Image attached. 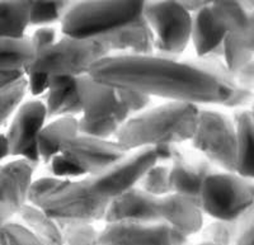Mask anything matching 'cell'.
I'll return each instance as SVG.
<instances>
[{
    "mask_svg": "<svg viewBox=\"0 0 254 245\" xmlns=\"http://www.w3.org/2000/svg\"><path fill=\"white\" fill-rule=\"evenodd\" d=\"M88 75L98 84L190 104L224 103L221 88L212 76L190 60L158 56H108L90 67Z\"/></svg>",
    "mask_w": 254,
    "mask_h": 245,
    "instance_id": "obj_1",
    "label": "cell"
},
{
    "mask_svg": "<svg viewBox=\"0 0 254 245\" xmlns=\"http://www.w3.org/2000/svg\"><path fill=\"white\" fill-rule=\"evenodd\" d=\"M194 104L169 102L128 119L120 128L116 141L126 151L159 145L190 141L198 122Z\"/></svg>",
    "mask_w": 254,
    "mask_h": 245,
    "instance_id": "obj_2",
    "label": "cell"
},
{
    "mask_svg": "<svg viewBox=\"0 0 254 245\" xmlns=\"http://www.w3.org/2000/svg\"><path fill=\"white\" fill-rule=\"evenodd\" d=\"M29 205L59 224H90L103 220L108 202L93 196L88 177L83 181L41 178L32 183Z\"/></svg>",
    "mask_w": 254,
    "mask_h": 245,
    "instance_id": "obj_3",
    "label": "cell"
},
{
    "mask_svg": "<svg viewBox=\"0 0 254 245\" xmlns=\"http://www.w3.org/2000/svg\"><path fill=\"white\" fill-rule=\"evenodd\" d=\"M144 6L145 1H74L61 29L74 40H103L141 19Z\"/></svg>",
    "mask_w": 254,
    "mask_h": 245,
    "instance_id": "obj_4",
    "label": "cell"
},
{
    "mask_svg": "<svg viewBox=\"0 0 254 245\" xmlns=\"http://www.w3.org/2000/svg\"><path fill=\"white\" fill-rule=\"evenodd\" d=\"M110 56L107 47L101 41H83L64 37L36 55L24 74H41L45 76L87 75L90 67Z\"/></svg>",
    "mask_w": 254,
    "mask_h": 245,
    "instance_id": "obj_5",
    "label": "cell"
},
{
    "mask_svg": "<svg viewBox=\"0 0 254 245\" xmlns=\"http://www.w3.org/2000/svg\"><path fill=\"white\" fill-rule=\"evenodd\" d=\"M198 205L203 214L214 220L238 221L253 210V179L226 172L212 173L202 183Z\"/></svg>",
    "mask_w": 254,
    "mask_h": 245,
    "instance_id": "obj_6",
    "label": "cell"
},
{
    "mask_svg": "<svg viewBox=\"0 0 254 245\" xmlns=\"http://www.w3.org/2000/svg\"><path fill=\"white\" fill-rule=\"evenodd\" d=\"M142 17L154 35V56L178 60L190 44L192 14L179 1H145Z\"/></svg>",
    "mask_w": 254,
    "mask_h": 245,
    "instance_id": "obj_7",
    "label": "cell"
},
{
    "mask_svg": "<svg viewBox=\"0 0 254 245\" xmlns=\"http://www.w3.org/2000/svg\"><path fill=\"white\" fill-rule=\"evenodd\" d=\"M190 141L194 150L216 169L235 173V124L228 116L215 111L199 110L196 131Z\"/></svg>",
    "mask_w": 254,
    "mask_h": 245,
    "instance_id": "obj_8",
    "label": "cell"
},
{
    "mask_svg": "<svg viewBox=\"0 0 254 245\" xmlns=\"http://www.w3.org/2000/svg\"><path fill=\"white\" fill-rule=\"evenodd\" d=\"M156 165L153 147H144L128 153L126 158L112 168L95 177H88L89 192L103 201H112L137 187L142 177Z\"/></svg>",
    "mask_w": 254,
    "mask_h": 245,
    "instance_id": "obj_9",
    "label": "cell"
},
{
    "mask_svg": "<svg viewBox=\"0 0 254 245\" xmlns=\"http://www.w3.org/2000/svg\"><path fill=\"white\" fill-rule=\"evenodd\" d=\"M46 120V108L42 102L29 101L20 106L5 135L9 155L19 156L35 165L41 163L37 138Z\"/></svg>",
    "mask_w": 254,
    "mask_h": 245,
    "instance_id": "obj_10",
    "label": "cell"
},
{
    "mask_svg": "<svg viewBox=\"0 0 254 245\" xmlns=\"http://www.w3.org/2000/svg\"><path fill=\"white\" fill-rule=\"evenodd\" d=\"M60 154L75 163L85 176L95 177L121 162L128 155V151L122 149L117 141L78 135L63 142Z\"/></svg>",
    "mask_w": 254,
    "mask_h": 245,
    "instance_id": "obj_11",
    "label": "cell"
},
{
    "mask_svg": "<svg viewBox=\"0 0 254 245\" xmlns=\"http://www.w3.org/2000/svg\"><path fill=\"white\" fill-rule=\"evenodd\" d=\"M76 93L83 113L81 119L89 122L116 121L122 124L130 119L117 89L98 84L88 74L76 78Z\"/></svg>",
    "mask_w": 254,
    "mask_h": 245,
    "instance_id": "obj_12",
    "label": "cell"
},
{
    "mask_svg": "<svg viewBox=\"0 0 254 245\" xmlns=\"http://www.w3.org/2000/svg\"><path fill=\"white\" fill-rule=\"evenodd\" d=\"M187 237L162 222L113 224L99 233V245H187Z\"/></svg>",
    "mask_w": 254,
    "mask_h": 245,
    "instance_id": "obj_13",
    "label": "cell"
},
{
    "mask_svg": "<svg viewBox=\"0 0 254 245\" xmlns=\"http://www.w3.org/2000/svg\"><path fill=\"white\" fill-rule=\"evenodd\" d=\"M216 172V168L202 155L183 150L182 156L169 170L172 193L186 197L198 205L202 183L208 176Z\"/></svg>",
    "mask_w": 254,
    "mask_h": 245,
    "instance_id": "obj_14",
    "label": "cell"
},
{
    "mask_svg": "<svg viewBox=\"0 0 254 245\" xmlns=\"http://www.w3.org/2000/svg\"><path fill=\"white\" fill-rule=\"evenodd\" d=\"M156 197L133 188L108 202L103 220L107 225L113 224H158Z\"/></svg>",
    "mask_w": 254,
    "mask_h": 245,
    "instance_id": "obj_15",
    "label": "cell"
},
{
    "mask_svg": "<svg viewBox=\"0 0 254 245\" xmlns=\"http://www.w3.org/2000/svg\"><path fill=\"white\" fill-rule=\"evenodd\" d=\"M208 8L226 36L254 47L253 1H211Z\"/></svg>",
    "mask_w": 254,
    "mask_h": 245,
    "instance_id": "obj_16",
    "label": "cell"
},
{
    "mask_svg": "<svg viewBox=\"0 0 254 245\" xmlns=\"http://www.w3.org/2000/svg\"><path fill=\"white\" fill-rule=\"evenodd\" d=\"M156 214L162 224L187 238L202 230V210L186 197L174 193L160 197L156 201Z\"/></svg>",
    "mask_w": 254,
    "mask_h": 245,
    "instance_id": "obj_17",
    "label": "cell"
},
{
    "mask_svg": "<svg viewBox=\"0 0 254 245\" xmlns=\"http://www.w3.org/2000/svg\"><path fill=\"white\" fill-rule=\"evenodd\" d=\"M35 164L17 159L0 168V205L8 206L17 215L28 203Z\"/></svg>",
    "mask_w": 254,
    "mask_h": 245,
    "instance_id": "obj_18",
    "label": "cell"
},
{
    "mask_svg": "<svg viewBox=\"0 0 254 245\" xmlns=\"http://www.w3.org/2000/svg\"><path fill=\"white\" fill-rule=\"evenodd\" d=\"M110 51V56H153L154 35L144 17L132 26L99 40Z\"/></svg>",
    "mask_w": 254,
    "mask_h": 245,
    "instance_id": "obj_19",
    "label": "cell"
},
{
    "mask_svg": "<svg viewBox=\"0 0 254 245\" xmlns=\"http://www.w3.org/2000/svg\"><path fill=\"white\" fill-rule=\"evenodd\" d=\"M47 120L75 119L81 113L80 102L76 93V78L71 76H49L46 95Z\"/></svg>",
    "mask_w": 254,
    "mask_h": 245,
    "instance_id": "obj_20",
    "label": "cell"
},
{
    "mask_svg": "<svg viewBox=\"0 0 254 245\" xmlns=\"http://www.w3.org/2000/svg\"><path fill=\"white\" fill-rule=\"evenodd\" d=\"M208 5L201 9L192 17L190 38L193 40L194 49L199 59L211 56L212 52L222 46L226 37L225 31L215 22L211 15Z\"/></svg>",
    "mask_w": 254,
    "mask_h": 245,
    "instance_id": "obj_21",
    "label": "cell"
},
{
    "mask_svg": "<svg viewBox=\"0 0 254 245\" xmlns=\"http://www.w3.org/2000/svg\"><path fill=\"white\" fill-rule=\"evenodd\" d=\"M235 145L237 162L235 174L247 179H253V137L254 120L252 111H242L235 115Z\"/></svg>",
    "mask_w": 254,
    "mask_h": 245,
    "instance_id": "obj_22",
    "label": "cell"
},
{
    "mask_svg": "<svg viewBox=\"0 0 254 245\" xmlns=\"http://www.w3.org/2000/svg\"><path fill=\"white\" fill-rule=\"evenodd\" d=\"M78 135V120L71 117L58 119L45 126L37 138V149L41 162H51L52 159L61 153L63 142Z\"/></svg>",
    "mask_w": 254,
    "mask_h": 245,
    "instance_id": "obj_23",
    "label": "cell"
},
{
    "mask_svg": "<svg viewBox=\"0 0 254 245\" xmlns=\"http://www.w3.org/2000/svg\"><path fill=\"white\" fill-rule=\"evenodd\" d=\"M15 216L19 217L18 224L44 245H63V231L59 222L44 214L40 208L27 203L20 208Z\"/></svg>",
    "mask_w": 254,
    "mask_h": 245,
    "instance_id": "obj_24",
    "label": "cell"
},
{
    "mask_svg": "<svg viewBox=\"0 0 254 245\" xmlns=\"http://www.w3.org/2000/svg\"><path fill=\"white\" fill-rule=\"evenodd\" d=\"M31 18V1H0V40L24 38Z\"/></svg>",
    "mask_w": 254,
    "mask_h": 245,
    "instance_id": "obj_25",
    "label": "cell"
},
{
    "mask_svg": "<svg viewBox=\"0 0 254 245\" xmlns=\"http://www.w3.org/2000/svg\"><path fill=\"white\" fill-rule=\"evenodd\" d=\"M36 58L28 37L0 40V71H24Z\"/></svg>",
    "mask_w": 254,
    "mask_h": 245,
    "instance_id": "obj_26",
    "label": "cell"
},
{
    "mask_svg": "<svg viewBox=\"0 0 254 245\" xmlns=\"http://www.w3.org/2000/svg\"><path fill=\"white\" fill-rule=\"evenodd\" d=\"M190 62L193 63L194 66L205 71L210 76L217 81V84L221 88L222 97H224V103L230 98L233 93H234L235 88H237V83L229 69L226 67L225 62L222 60H217V59L211 58H196L190 59ZM222 103V104H224Z\"/></svg>",
    "mask_w": 254,
    "mask_h": 245,
    "instance_id": "obj_27",
    "label": "cell"
},
{
    "mask_svg": "<svg viewBox=\"0 0 254 245\" xmlns=\"http://www.w3.org/2000/svg\"><path fill=\"white\" fill-rule=\"evenodd\" d=\"M74 1H31L29 26H41L56 23L64 19Z\"/></svg>",
    "mask_w": 254,
    "mask_h": 245,
    "instance_id": "obj_28",
    "label": "cell"
},
{
    "mask_svg": "<svg viewBox=\"0 0 254 245\" xmlns=\"http://www.w3.org/2000/svg\"><path fill=\"white\" fill-rule=\"evenodd\" d=\"M254 47L226 36L224 40V62L233 76L253 62Z\"/></svg>",
    "mask_w": 254,
    "mask_h": 245,
    "instance_id": "obj_29",
    "label": "cell"
},
{
    "mask_svg": "<svg viewBox=\"0 0 254 245\" xmlns=\"http://www.w3.org/2000/svg\"><path fill=\"white\" fill-rule=\"evenodd\" d=\"M27 90L28 83L26 76L0 90V127H3L15 111H18Z\"/></svg>",
    "mask_w": 254,
    "mask_h": 245,
    "instance_id": "obj_30",
    "label": "cell"
},
{
    "mask_svg": "<svg viewBox=\"0 0 254 245\" xmlns=\"http://www.w3.org/2000/svg\"><path fill=\"white\" fill-rule=\"evenodd\" d=\"M171 167L154 165L139 182L137 187L145 193L160 198L172 193L171 181H169Z\"/></svg>",
    "mask_w": 254,
    "mask_h": 245,
    "instance_id": "obj_31",
    "label": "cell"
},
{
    "mask_svg": "<svg viewBox=\"0 0 254 245\" xmlns=\"http://www.w3.org/2000/svg\"><path fill=\"white\" fill-rule=\"evenodd\" d=\"M239 234L238 221L215 220L202 230V242L212 245H235Z\"/></svg>",
    "mask_w": 254,
    "mask_h": 245,
    "instance_id": "obj_32",
    "label": "cell"
},
{
    "mask_svg": "<svg viewBox=\"0 0 254 245\" xmlns=\"http://www.w3.org/2000/svg\"><path fill=\"white\" fill-rule=\"evenodd\" d=\"M63 245H99V233L90 224H60Z\"/></svg>",
    "mask_w": 254,
    "mask_h": 245,
    "instance_id": "obj_33",
    "label": "cell"
},
{
    "mask_svg": "<svg viewBox=\"0 0 254 245\" xmlns=\"http://www.w3.org/2000/svg\"><path fill=\"white\" fill-rule=\"evenodd\" d=\"M121 126L122 123L116 121L89 122L84 119L78 120L79 135L104 140V141H110L111 138L116 137Z\"/></svg>",
    "mask_w": 254,
    "mask_h": 245,
    "instance_id": "obj_34",
    "label": "cell"
},
{
    "mask_svg": "<svg viewBox=\"0 0 254 245\" xmlns=\"http://www.w3.org/2000/svg\"><path fill=\"white\" fill-rule=\"evenodd\" d=\"M0 245H44L18 222H8L0 229Z\"/></svg>",
    "mask_w": 254,
    "mask_h": 245,
    "instance_id": "obj_35",
    "label": "cell"
},
{
    "mask_svg": "<svg viewBox=\"0 0 254 245\" xmlns=\"http://www.w3.org/2000/svg\"><path fill=\"white\" fill-rule=\"evenodd\" d=\"M51 170L54 176L60 178H66V177H71V178H75V177H81L85 176L83 170L75 164V163L70 160L67 156L63 155V154H59L55 158L52 159L51 162Z\"/></svg>",
    "mask_w": 254,
    "mask_h": 245,
    "instance_id": "obj_36",
    "label": "cell"
},
{
    "mask_svg": "<svg viewBox=\"0 0 254 245\" xmlns=\"http://www.w3.org/2000/svg\"><path fill=\"white\" fill-rule=\"evenodd\" d=\"M120 99H121L124 107L126 108L127 112L131 115L133 113H141L147 108V106L150 104L151 99L146 95L139 94L135 92H127V90H119Z\"/></svg>",
    "mask_w": 254,
    "mask_h": 245,
    "instance_id": "obj_37",
    "label": "cell"
},
{
    "mask_svg": "<svg viewBox=\"0 0 254 245\" xmlns=\"http://www.w3.org/2000/svg\"><path fill=\"white\" fill-rule=\"evenodd\" d=\"M153 149L155 151L156 165H164V167H172L183 154V150L178 145H159Z\"/></svg>",
    "mask_w": 254,
    "mask_h": 245,
    "instance_id": "obj_38",
    "label": "cell"
},
{
    "mask_svg": "<svg viewBox=\"0 0 254 245\" xmlns=\"http://www.w3.org/2000/svg\"><path fill=\"white\" fill-rule=\"evenodd\" d=\"M254 211L251 210L247 212L239 222V234H238L235 245H254Z\"/></svg>",
    "mask_w": 254,
    "mask_h": 245,
    "instance_id": "obj_39",
    "label": "cell"
},
{
    "mask_svg": "<svg viewBox=\"0 0 254 245\" xmlns=\"http://www.w3.org/2000/svg\"><path fill=\"white\" fill-rule=\"evenodd\" d=\"M29 40H31L33 47H35L36 55H38L40 52L45 51V50L49 49L50 46H52V45L55 44L56 32L55 29L49 28V27L38 28Z\"/></svg>",
    "mask_w": 254,
    "mask_h": 245,
    "instance_id": "obj_40",
    "label": "cell"
},
{
    "mask_svg": "<svg viewBox=\"0 0 254 245\" xmlns=\"http://www.w3.org/2000/svg\"><path fill=\"white\" fill-rule=\"evenodd\" d=\"M252 102H253V90L237 85L233 95L222 106L229 108H240L249 106V104H252Z\"/></svg>",
    "mask_w": 254,
    "mask_h": 245,
    "instance_id": "obj_41",
    "label": "cell"
},
{
    "mask_svg": "<svg viewBox=\"0 0 254 245\" xmlns=\"http://www.w3.org/2000/svg\"><path fill=\"white\" fill-rule=\"evenodd\" d=\"M28 79V89L32 95H40L45 93L49 87V76L41 75V74H27Z\"/></svg>",
    "mask_w": 254,
    "mask_h": 245,
    "instance_id": "obj_42",
    "label": "cell"
},
{
    "mask_svg": "<svg viewBox=\"0 0 254 245\" xmlns=\"http://www.w3.org/2000/svg\"><path fill=\"white\" fill-rule=\"evenodd\" d=\"M234 79L238 87L254 90V62L240 70L237 75H234Z\"/></svg>",
    "mask_w": 254,
    "mask_h": 245,
    "instance_id": "obj_43",
    "label": "cell"
},
{
    "mask_svg": "<svg viewBox=\"0 0 254 245\" xmlns=\"http://www.w3.org/2000/svg\"><path fill=\"white\" fill-rule=\"evenodd\" d=\"M22 78H24V71H0V90Z\"/></svg>",
    "mask_w": 254,
    "mask_h": 245,
    "instance_id": "obj_44",
    "label": "cell"
},
{
    "mask_svg": "<svg viewBox=\"0 0 254 245\" xmlns=\"http://www.w3.org/2000/svg\"><path fill=\"white\" fill-rule=\"evenodd\" d=\"M179 4L183 6V9H186L190 14L197 12H199L201 9H203L205 6H207L210 4V1H179Z\"/></svg>",
    "mask_w": 254,
    "mask_h": 245,
    "instance_id": "obj_45",
    "label": "cell"
},
{
    "mask_svg": "<svg viewBox=\"0 0 254 245\" xmlns=\"http://www.w3.org/2000/svg\"><path fill=\"white\" fill-rule=\"evenodd\" d=\"M15 216V211L12 210L8 206L0 205V229L3 228L5 224L12 221L13 217Z\"/></svg>",
    "mask_w": 254,
    "mask_h": 245,
    "instance_id": "obj_46",
    "label": "cell"
},
{
    "mask_svg": "<svg viewBox=\"0 0 254 245\" xmlns=\"http://www.w3.org/2000/svg\"><path fill=\"white\" fill-rule=\"evenodd\" d=\"M6 156H9L8 142H6L5 135H1V133H0V162L4 160Z\"/></svg>",
    "mask_w": 254,
    "mask_h": 245,
    "instance_id": "obj_47",
    "label": "cell"
},
{
    "mask_svg": "<svg viewBox=\"0 0 254 245\" xmlns=\"http://www.w3.org/2000/svg\"><path fill=\"white\" fill-rule=\"evenodd\" d=\"M198 245H212V244H207V243H201V244H198Z\"/></svg>",
    "mask_w": 254,
    "mask_h": 245,
    "instance_id": "obj_48",
    "label": "cell"
}]
</instances>
